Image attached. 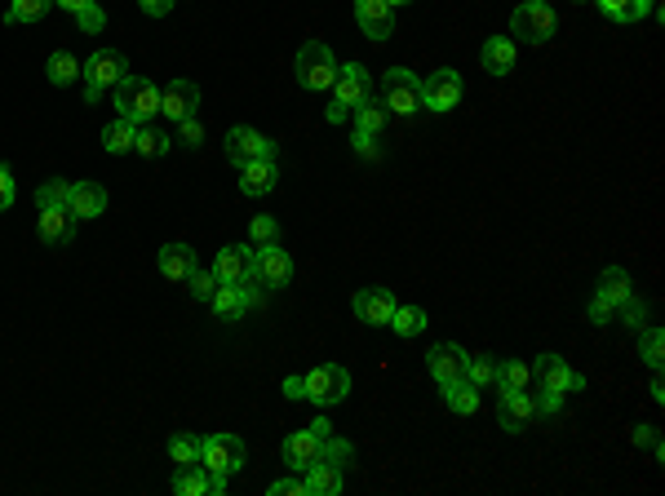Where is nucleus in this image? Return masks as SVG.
Wrapping results in <instances>:
<instances>
[{
	"label": "nucleus",
	"instance_id": "nucleus-1",
	"mask_svg": "<svg viewBox=\"0 0 665 496\" xmlns=\"http://www.w3.org/2000/svg\"><path fill=\"white\" fill-rule=\"evenodd\" d=\"M532 386H537V395H532L537 399V417H559L572 390H586V377L572 372L555 350H546V355L532 359Z\"/></svg>",
	"mask_w": 665,
	"mask_h": 496
},
{
	"label": "nucleus",
	"instance_id": "nucleus-2",
	"mask_svg": "<svg viewBox=\"0 0 665 496\" xmlns=\"http://www.w3.org/2000/svg\"><path fill=\"white\" fill-rule=\"evenodd\" d=\"M559 31V14L550 0H524L510 14V40H524V45H550Z\"/></svg>",
	"mask_w": 665,
	"mask_h": 496
},
{
	"label": "nucleus",
	"instance_id": "nucleus-3",
	"mask_svg": "<svg viewBox=\"0 0 665 496\" xmlns=\"http://www.w3.org/2000/svg\"><path fill=\"white\" fill-rule=\"evenodd\" d=\"M111 98H116L120 116L133 120V124H147L151 116H160V89H156V80H151V76H133V71H129V76L111 89Z\"/></svg>",
	"mask_w": 665,
	"mask_h": 496
},
{
	"label": "nucleus",
	"instance_id": "nucleus-4",
	"mask_svg": "<svg viewBox=\"0 0 665 496\" xmlns=\"http://www.w3.org/2000/svg\"><path fill=\"white\" fill-rule=\"evenodd\" d=\"M125 76H129V58L120 49H98L89 62H80V85H85L89 102H102L107 89H116Z\"/></svg>",
	"mask_w": 665,
	"mask_h": 496
},
{
	"label": "nucleus",
	"instance_id": "nucleus-5",
	"mask_svg": "<svg viewBox=\"0 0 665 496\" xmlns=\"http://www.w3.org/2000/svg\"><path fill=\"white\" fill-rule=\"evenodd\" d=\"M293 71H298V85L311 89V93H329L333 80H337V58L333 49L324 45V40H306L298 49V62H293Z\"/></svg>",
	"mask_w": 665,
	"mask_h": 496
},
{
	"label": "nucleus",
	"instance_id": "nucleus-6",
	"mask_svg": "<svg viewBox=\"0 0 665 496\" xmlns=\"http://www.w3.org/2000/svg\"><path fill=\"white\" fill-rule=\"evenodd\" d=\"M244 461H249V452H244L240 434H204V439H200V465L209 474L231 479V474L244 470Z\"/></svg>",
	"mask_w": 665,
	"mask_h": 496
},
{
	"label": "nucleus",
	"instance_id": "nucleus-7",
	"mask_svg": "<svg viewBox=\"0 0 665 496\" xmlns=\"http://www.w3.org/2000/svg\"><path fill=\"white\" fill-rule=\"evenodd\" d=\"M382 107L391 116H417L422 111V80L408 67H391L382 76Z\"/></svg>",
	"mask_w": 665,
	"mask_h": 496
},
{
	"label": "nucleus",
	"instance_id": "nucleus-8",
	"mask_svg": "<svg viewBox=\"0 0 665 496\" xmlns=\"http://www.w3.org/2000/svg\"><path fill=\"white\" fill-rule=\"evenodd\" d=\"M222 151H227V160L235 169H244V164H253V160H280V142L266 138L258 129H249V124H235L227 133V142H222Z\"/></svg>",
	"mask_w": 665,
	"mask_h": 496
},
{
	"label": "nucleus",
	"instance_id": "nucleus-9",
	"mask_svg": "<svg viewBox=\"0 0 665 496\" xmlns=\"http://www.w3.org/2000/svg\"><path fill=\"white\" fill-rule=\"evenodd\" d=\"M253 284H262L266 293H280L293 284V257L280 248V240L253 248Z\"/></svg>",
	"mask_w": 665,
	"mask_h": 496
},
{
	"label": "nucleus",
	"instance_id": "nucleus-10",
	"mask_svg": "<svg viewBox=\"0 0 665 496\" xmlns=\"http://www.w3.org/2000/svg\"><path fill=\"white\" fill-rule=\"evenodd\" d=\"M351 395V372L342 364H320L306 372V399L315 403V408H333V403H342Z\"/></svg>",
	"mask_w": 665,
	"mask_h": 496
},
{
	"label": "nucleus",
	"instance_id": "nucleus-11",
	"mask_svg": "<svg viewBox=\"0 0 665 496\" xmlns=\"http://www.w3.org/2000/svg\"><path fill=\"white\" fill-rule=\"evenodd\" d=\"M462 71H453V67H439L431 71V76L422 80V107L426 111H435V116H444V111H453V107H462Z\"/></svg>",
	"mask_w": 665,
	"mask_h": 496
},
{
	"label": "nucleus",
	"instance_id": "nucleus-12",
	"mask_svg": "<svg viewBox=\"0 0 665 496\" xmlns=\"http://www.w3.org/2000/svg\"><path fill=\"white\" fill-rule=\"evenodd\" d=\"M329 93L342 102L346 111H355V107H364V102L373 98V76H368L364 62H346V67H337V80H333Z\"/></svg>",
	"mask_w": 665,
	"mask_h": 496
},
{
	"label": "nucleus",
	"instance_id": "nucleus-13",
	"mask_svg": "<svg viewBox=\"0 0 665 496\" xmlns=\"http://www.w3.org/2000/svg\"><path fill=\"white\" fill-rule=\"evenodd\" d=\"M466 359H470V350L453 346V341H439V346L426 350V368H431L435 386L444 390V386H453V381H466Z\"/></svg>",
	"mask_w": 665,
	"mask_h": 496
},
{
	"label": "nucleus",
	"instance_id": "nucleus-14",
	"mask_svg": "<svg viewBox=\"0 0 665 496\" xmlns=\"http://www.w3.org/2000/svg\"><path fill=\"white\" fill-rule=\"evenodd\" d=\"M532 421H537V399L528 390H506L497 395V426L506 434H524Z\"/></svg>",
	"mask_w": 665,
	"mask_h": 496
},
{
	"label": "nucleus",
	"instance_id": "nucleus-15",
	"mask_svg": "<svg viewBox=\"0 0 665 496\" xmlns=\"http://www.w3.org/2000/svg\"><path fill=\"white\" fill-rule=\"evenodd\" d=\"M36 235L45 244H71L76 240V213H71V204H40L36 213Z\"/></svg>",
	"mask_w": 665,
	"mask_h": 496
},
{
	"label": "nucleus",
	"instance_id": "nucleus-16",
	"mask_svg": "<svg viewBox=\"0 0 665 496\" xmlns=\"http://www.w3.org/2000/svg\"><path fill=\"white\" fill-rule=\"evenodd\" d=\"M395 297H391V288H360V293L351 297V310H355V319H364L368 328H382V324H391V315H395Z\"/></svg>",
	"mask_w": 665,
	"mask_h": 496
},
{
	"label": "nucleus",
	"instance_id": "nucleus-17",
	"mask_svg": "<svg viewBox=\"0 0 665 496\" xmlns=\"http://www.w3.org/2000/svg\"><path fill=\"white\" fill-rule=\"evenodd\" d=\"M355 23L368 40H391L395 36V9L386 5V0H355Z\"/></svg>",
	"mask_w": 665,
	"mask_h": 496
},
{
	"label": "nucleus",
	"instance_id": "nucleus-18",
	"mask_svg": "<svg viewBox=\"0 0 665 496\" xmlns=\"http://www.w3.org/2000/svg\"><path fill=\"white\" fill-rule=\"evenodd\" d=\"M196 107H200V85H196V80H173L169 89H160V116H165L169 124L196 116Z\"/></svg>",
	"mask_w": 665,
	"mask_h": 496
},
{
	"label": "nucleus",
	"instance_id": "nucleus-19",
	"mask_svg": "<svg viewBox=\"0 0 665 496\" xmlns=\"http://www.w3.org/2000/svg\"><path fill=\"white\" fill-rule=\"evenodd\" d=\"M213 275L218 284H249L253 279V248L249 244H227L213 257Z\"/></svg>",
	"mask_w": 665,
	"mask_h": 496
},
{
	"label": "nucleus",
	"instance_id": "nucleus-20",
	"mask_svg": "<svg viewBox=\"0 0 665 496\" xmlns=\"http://www.w3.org/2000/svg\"><path fill=\"white\" fill-rule=\"evenodd\" d=\"M275 186H280V160H253L240 169V195H249V200H262Z\"/></svg>",
	"mask_w": 665,
	"mask_h": 496
},
{
	"label": "nucleus",
	"instance_id": "nucleus-21",
	"mask_svg": "<svg viewBox=\"0 0 665 496\" xmlns=\"http://www.w3.org/2000/svg\"><path fill=\"white\" fill-rule=\"evenodd\" d=\"M519 62V45L510 36H488L484 49H479V67L488 71V76H510Z\"/></svg>",
	"mask_w": 665,
	"mask_h": 496
},
{
	"label": "nucleus",
	"instance_id": "nucleus-22",
	"mask_svg": "<svg viewBox=\"0 0 665 496\" xmlns=\"http://www.w3.org/2000/svg\"><path fill=\"white\" fill-rule=\"evenodd\" d=\"M320 443H324L320 434H311V430H293L289 439H284V448H280V452H284V465H289V470H298V474H302V470H311V465L320 461Z\"/></svg>",
	"mask_w": 665,
	"mask_h": 496
},
{
	"label": "nucleus",
	"instance_id": "nucleus-23",
	"mask_svg": "<svg viewBox=\"0 0 665 496\" xmlns=\"http://www.w3.org/2000/svg\"><path fill=\"white\" fill-rule=\"evenodd\" d=\"M71 213H76V222H94V217L107 213V186L98 182H71Z\"/></svg>",
	"mask_w": 665,
	"mask_h": 496
},
{
	"label": "nucleus",
	"instance_id": "nucleus-24",
	"mask_svg": "<svg viewBox=\"0 0 665 496\" xmlns=\"http://www.w3.org/2000/svg\"><path fill=\"white\" fill-rule=\"evenodd\" d=\"M630 293H634V288H630V271H626V266H608V271L599 275V284H595V297H590V302L608 306L612 315H617V306L626 302Z\"/></svg>",
	"mask_w": 665,
	"mask_h": 496
},
{
	"label": "nucleus",
	"instance_id": "nucleus-25",
	"mask_svg": "<svg viewBox=\"0 0 665 496\" xmlns=\"http://www.w3.org/2000/svg\"><path fill=\"white\" fill-rule=\"evenodd\" d=\"M160 275H165V279H173V284H187V275L191 271H196V248H191V244H165V248H160Z\"/></svg>",
	"mask_w": 665,
	"mask_h": 496
},
{
	"label": "nucleus",
	"instance_id": "nucleus-26",
	"mask_svg": "<svg viewBox=\"0 0 665 496\" xmlns=\"http://www.w3.org/2000/svg\"><path fill=\"white\" fill-rule=\"evenodd\" d=\"M595 5L603 9V18H608V23L634 27V23H643V18H652L657 0H595Z\"/></svg>",
	"mask_w": 665,
	"mask_h": 496
},
{
	"label": "nucleus",
	"instance_id": "nucleus-27",
	"mask_svg": "<svg viewBox=\"0 0 665 496\" xmlns=\"http://www.w3.org/2000/svg\"><path fill=\"white\" fill-rule=\"evenodd\" d=\"M302 483H306V496H337L342 492V470L329 461H315L311 470H302Z\"/></svg>",
	"mask_w": 665,
	"mask_h": 496
},
{
	"label": "nucleus",
	"instance_id": "nucleus-28",
	"mask_svg": "<svg viewBox=\"0 0 665 496\" xmlns=\"http://www.w3.org/2000/svg\"><path fill=\"white\" fill-rule=\"evenodd\" d=\"M169 488L178 496H209V470L196 461V465H178L169 479Z\"/></svg>",
	"mask_w": 665,
	"mask_h": 496
},
{
	"label": "nucleus",
	"instance_id": "nucleus-29",
	"mask_svg": "<svg viewBox=\"0 0 665 496\" xmlns=\"http://www.w3.org/2000/svg\"><path fill=\"white\" fill-rule=\"evenodd\" d=\"M244 310H249V297H244L240 284H218V293H213V315L218 319H244Z\"/></svg>",
	"mask_w": 665,
	"mask_h": 496
},
{
	"label": "nucleus",
	"instance_id": "nucleus-30",
	"mask_svg": "<svg viewBox=\"0 0 665 496\" xmlns=\"http://www.w3.org/2000/svg\"><path fill=\"white\" fill-rule=\"evenodd\" d=\"M133 151L142 155V160H160V155L173 151V138L165 129H151V124H138V133H133Z\"/></svg>",
	"mask_w": 665,
	"mask_h": 496
},
{
	"label": "nucleus",
	"instance_id": "nucleus-31",
	"mask_svg": "<svg viewBox=\"0 0 665 496\" xmlns=\"http://www.w3.org/2000/svg\"><path fill=\"white\" fill-rule=\"evenodd\" d=\"M45 76H49V85H58V89L76 85V80H80V58L67 54V49H54L49 62H45Z\"/></svg>",
	"mask_w": 665,
	"mask_h": 496
},
{
	"label": "nucleus",
	"instance_id": "nucleus-32",
	"mask_svg": "<svg viewBox=\"0 0 665 496\" xmlns=\"http://www.w3.org/2000/svg\"><path fill=\"white\" fill-rule=\"evenodd\" d=\"M444 403H448V412H457V417H475L479 412V386L453 381V386H444Z\"/></svg>",
	"mask_w": 665,
	"mask_h": 496
},
{
	"label": "nucleus",
	"instance_id": "nucleus-33",
	"mask_svg": "<svg viewBox=\"0 0 665 496\" xmlns=\"http://www.w3.org/2000/svg\"><path fill=\"white\" fill-rule=\"evenodd\" d=\"M54 9V0H9L5 9V23L9 27H27V23H40V18Z\"/></svg>",
	"mask_w": 665,
	"mask_h": 496
},
{
	"label": "nucleus",
	"instance_id": "nucleus-34",
	"mask_svg": "<svg viewBox=\"0 0 665 496\" xmlns=\"http://www.w3.org/2000/svg\"><path fill=\"white\" fill-rule=\"evenodd\" d=\"M133 133H138V124L125 120V116H116L107 129H102V147H107L111 155H125V151H133Z\"/></svg>",
	"mask_w": 665,
	"mask_h": 496
},
{
	"label": "nucleus",
	"instance_id": "nucleus-35",
	"mask_svg": "<svg viewBox=\"0 0 665 496\" xmlns=\"http://www.w3.org/2000/svg\"><path fill=\"white\" fill-rule=\"evenodd\" d=\"M532 386V368L519 364V359H497V390H528Z\"/></svg>",
	"mask_w": 665,
	"mask_h": 496
},
{
	"label": "nucleus",
	"instance_id": "nucleus-36",
	"mask_svg": "<svg viewBox=\"0 0 665 496\" xmlns=\"http://www.w3.org/2000/svg\"><path fill=\"white\" fill-rule=\"evenodd\" d=\"M351 116H355V133H368V138H377V133L386 129V120H391V111H386L382 102L368 98L364 107H355V111H351Z\"/></svg>",
	"mask_w": 665,
	"mask_h": 496
},
{
	"label": "nucleus",
	"instance_id": "nucleus-37",
	"mask_svg": "<svg viewBox=\"0 0 665 496\" xmlns=\"http://www.w3.org/2000/svg\"><path fill=\"white\" fill-rule=\"evenodd\" d=\"M639 355L652 372H661V364H665V333L661 328H648V324L639 328Z\"/></svg>",
	"mask_w": 665,
	"mask_h": 496
},
{
	"label": "nucleus",
	"instance_id": "nucleus-38",
	"mask_svg": "<svg viewBox=\"0 0 665 496\" xmlns=\"http://www.w3.org/2000/svg\"><path fill=\"white\" fill-rule=\"evenodd\" d=\"M466 381L479 390H493L497 386V355H470L466 359Z\"/></svg>",
	"mask_w": 665,
	"mask_h": 496
},
{
	"label": "nucleus",
	"instance_id": "nucleus-39",
	"mask_svg": "<svg viewBox=\"0 0 665 496\" xmlns=\"http://www.w3.org/2000/svg\"><path fill=\"white\" fill-rule=\"evenodd\" d=\"M426 328V310L422 306H395V315H391V333L395 337H417Z\"/></svg>",
	"mask_w": 665,
	"mask_h": 496
},
{
	"label": "nucleus",
	"instance_id": "nucleus-40",
	"mask_svg": "<svg viewBox=\"0 0 665 496\" xmlns=\"http://www.w3.org/2000/svg\"><path fill=\"white\" fill-rule=\"evenodd\" d=\"M320 461L337 465V470H346V465L355 461V443L351 439H337V434H329V439L320 443Z\"/></svg>",
	"mask_w": 665,
	"mask_h": 496
},
{
	"label": "nucleus",
	"instance_id": "nucleus-41",
	"mask_svg": "<svg viewBox=\"0 0 665 496\" xmlns=\"http://www.w3.org/2000/svg\"><path fill=\"white\" fill-rule=\"evenodd\" d=\"M169 457L178 465H196L200 461V439L196 434H173L169 439Z\"/></svg>",
	"mask_w": 665,
	"mask_h": 496
},
{
	"label": "nucleus",
	"instance_id": "nucleus-42",
	"mask_svg": "<svg viewBox=\"0 0 665 496\" xmlns=\"http://www.w3.org/2000/svg\"><path fill=\"white\" fill-rule=\"evenodd\" d=\"M617 315H621V324H626L630 333H639V328L648 324V302H643V297H634V293H630L626 302L617 306Z\"/></svg>",
	"mask_w": 665,
	"mask_h": 496
},
{
	"label": "nucleus",
	"instance_id": "nucleus-43",
	"mask_svg": "<svg viewBox=\"0 0 665 496\" xmlns=\"http://www.w3.org/2000/svg\"><path fill=\"white\" fill-rule=\"evenodd\" d=\"M187 288H191V297H196V302H213V293H218V275L213 271H191L187 275Z\"/></svg>",
	"mask_w": 665,
	"mask_h": 496
},
{
	"label": "nucleus",
	"instance_id": "nucleus-44",
	"mask_svg": "<svg viewBox=\"0 0 665 496\" xmlns=\"http://www.w3.org/2000/svg\"><path fill=\"white\" fill-rule=\"evenodd\" d=\"M67 200H71V182L67 178H49L36 191V209H40V204H67Z\"/></svg>",
	"mask_w": 665,
	"mask_h": 496
},
{
	"label": "nucleus",
	"instance_id": "nucleus-45",
	"mask_svg": "<svg viewBox=\"0 0 665 496\" xmlns=\"http://www.w3.org/2000/svg\"><path fill=\"white\" fill-rule=\"evenodd\" d=\"M173 129H178V138H173V142H182V147H191V151H196V147H204V124H200L196 116L178 120V124H173Z\"/></svg>",
	"mask_w": 665,
	"mask_h": 496
},
{
	"label": "nucleus",
	"instance_id": "nucleus-46",
	"mask_svg": "<svg viewBox=\"0 0 665 496\" xmlns=\"http://www.w3.org/2000/svg\"><path fill=\"white\" fill-rule=\"evenodd\" d=\"M249 235L258 244H271V240H280V226H275V217H253L249 222Z\"/></svg>",
	"mask_w": 665,
	"mask_h": 496
},
{
	"label": "nucleus",
	"instance_id": "nucleus-47",
	"mask_svg": "<svg viewBox=\"0 0 665 496\" xmlns=\"http://www.w3.org/2000/svg\"><path fill=\"white\" fill-rule=\"evenodd\" d=\"M76 23H80V31L94 36V31L107 27V14H102V5H89V9H80V14H76Z\"/></svg>",
	"mask_w": 665,
	"mask_h": 496
},
{
	"label": "nucleus",
	"instance_id": "nucleus-48",
	"mask_svg": "<svg viewBox=\"0 0 665 496\" xmlns=\"http://www.w3.org/2000/svg\"><path fill=\"white\" fill-rule=\"evenodd\" d=\"M266 496H306V483L302 479H275L271 488H266Z\"/></svg>",
	"mask_w": 665,
	"mask_h": 496
},
{
	"label": "nucleus",
	"instance_id": "nucleus-49",
	"mask_svg": "<svg viewBox=\"0 0 665 496\" xmlns=\"http://www.w3.org/2000/svg\"><path fill=\"white\" fill-rule=\"evenodd\" d=\"M14 195H18V191H14V173H9L5 164H0V213H5L9 204H14Z\"/></svg>",
	"mask_w": 665,
	"mask_h": 496
},
{
	"label": "nucleus",
	"instance_id": "nucleus-50",
	"mask_svg": "<svg viewBox=\"0 0 665 496\" xmlns=\"http://www.w3.org/2000/svg\"><path fill=\"white\" fill-rule=\"evenodd\" d=\"M630 443H634V448H657V430H652V426H643V421H639V426H634L630 430Z\"/></svg>",
	"mask_w": 665,
	"mask_h": 496
},
{
	"label": "nucleus",
	"instance_id": "nucleus-51",
	"mask_svg": "<svg viewBox=\"0 0 665 496\" xmlns=\"http://www.w3.org/2000/svg\"><path fill=\"white\" fill-rule=\"evenodd\" d=\"M351 147L360 151L364 160H377V155H382V151H377V138H368V133H351Z\"/></svg>",
	"mask_w": 665,
	"mask_h": 496
},
{
	"label": "nucleus",
	"instance_id": "nucleus-52",
	"mask_svg": "<svg viewBox=\"0 0 665 496\" xmlns=\"http://www.w3.org/2000/svg\"><path fill=\"white\" fill-rule=\"evenodd\" d=\"M142 5V14H151V18H165L173 5H178V0H138Z\"/></svg>",
	"mask_w": 665,
	"mask_h": 496
},
{
	"label": "nucleus",
	"instance_id": "nucleus-53",
	"mask_svg": "<svg viewBox=\"0 0 665 496\" xmlns=\"http://www.w3.org/2000/svg\"><path fill=\"white\" fill-rule=\"evenodd\" d=\"M586 319H590L595 328H603V324H612V310L599 306V302H590V306H586Z\"/></svg>",
	"mask_w": 665,
	"mask_h": 496
},
{
	"label": "nucleus",
	"instance_id": "nucleus-54",
	"mask_svg": "<svg viewBox=\"0 0 665 496\" xmlns=\"http://www.w3.org/2000/svg\"><path fill=\"white\" fill-rule=\"evenodd\" d=\"M284 399H306V377H284Z\"/></svg>",
	"mask_w": 665,
	"mask_h": 496
},
{
	"label": "nucleus",
	"instance_id": "nucleus-55",
	"mask_svg": "<svg viewBox=\"0 0 665 496\" xmlns=\"http://www.w3.org/2000/svg\"><path fill=\"white\" fill-rule=\"evenodd\" d=\"M54 5H58V9H67V14H71V18H76V14H80V9H89V5H98V0H54Z\"/></svg>",
	"mask_w": 665,
	"mask_h": 496
},
{
	"label": "nucleus",
	"instance_id": "nucleus-56",
	"mask_svg": "<svg viewBox=\"0 0 665 496\" xmlns=\"http://www.w3.org/2000/svg\"><path fill=\"white\" fill-rule=\"evenodd\" d=\"M346 116H351V111H346V107H342V102H337V98L329 102V111H324V120H329V124H342Z\"/></svg>",
	"mask_w": 665,
	"mask_h": 496
},
{
	"label": "nucleus",
	"instance_id": "nucleus-57",
	"mask_svg": "<svg viewBox=\"0 0 665 496\" xmlns=\"http://www.w3.org/2000/svg\"><path fill=\"white\" fill-rule=\"evenodd\" d=\"M306 430H311V434H320V439H329V434H333V421L315 417V421H311V426H306Z\"/></svg>",
	"mask_w": 665,
	"mask_h": 496
},
{
	"label": "nucleus",
	"instance_id": "nucleus-58",
	"mask_svg": "<svg viewBox=\"0 0 665 496\" xmlns=\"http://www.w3.org/2000/svg\"><path fill=\"white\" fill-rule=\"evenodd\" d=\"M652 399H657V403H665V381H661V372H652Z\"/></svg>",
	"mask_w": 665,
	"mask_h": 496
},
{
	"label": "nucleus",
	"instance_id": "nucleus-59",
	"mask_svg": "<svg viewBox=\"0 0 665 496\" xmlns=\"http://www.w3.org/2000/svg\"><path fill=\"white\" fill-rule=\"evenodd\" d=\"M209 492L222 496V492H227V479H222V474H209Z\"/></svg>",
	"mask_w": 665,
	"mask_h": 496
},
{
	"label": "nucleus",
	"instance_id": "nucleus-60",
	"mask_svg": "<svg viewBox=\"0 0 665 496\" xmlns=\"http://www.w3.org/2000/svg\"><path fill=\"white\" fill-rule=\"evenodd\" d=\"M386 5H391V9H399V5H413V0H386Z\"/></svg>",
	"mask_w": 665,
	"mask_h": 496
},
{
	"label": "nucleus",
	"instance_id": "nucleus-61",
	"mask_svg": "<svg viewBox=\"0 0 665 496\" xmlns=\"http://www.w3.org/2000/svg\"><path fill=\"white\" fill-rule=\"evenodd\" d=\"M577 5H581V0H577Z\"/></svg>",
	"mask_w": 665,
	"mask_h": 496
}]
</instances>
